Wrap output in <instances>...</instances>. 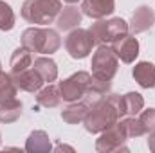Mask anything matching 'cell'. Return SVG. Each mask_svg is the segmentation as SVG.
I'll return each instance as SVG.
<instances>
[{
  "label": "cell",
  "mask_w": 155,
  "mask_h": 153,
  "mask_svg": "<svg viewBox=\"0 0 155 153\" xmlns=\"http://www.w3.org/2000/svg\"><path fill=\"white\" fill-rule=\"evenodd\" d=\"M61 11V0H25L22 5V16L29 24L47 25L52 24Z\"/></svg>",
  "instance_id": "cell-2"
},
{
  "label": "cell",
  "mask_w": 155,
  "mask_h": 153,
  "mask_svg": "<svg viewBox=\"0 0 155 153\" xmlns=\"http://www.w3.org/2000/svg\"><path fill=\"white\" fill-rule=\"evenodd\" d=\"M114 9H116V0H83V4H81L83 15H87L94 20H101V18L112 15Z\"/></svg>",
  "instance_id": "cell-11"
},
{
  "label": "cell",
  "mask_w": 155,
  "mask_h": 153,
  "mask_svg": "<svg viewBox=\"0 0 155 153\" xmlns=\"http://www.w3.org/2000/svg\"><path fill=\"white\" fill-rule=\"evenodd\" d=\"M128 24L123 20V18H110V20H97L96 24L90 25L88 33L92 34L94 43L96 45H107V43H112L117 38L128 34Z\"/></svg>",
  "instance_id": "cell-4"
},
{
  "label": "cell",
  "mask_w": 155,
  "mask_h": 153,
  "mask_svg": "<svg viewBox=\"0 0 155 153\" xmlns=\"http://www.w3.org/2000/svg\"><path fill=\"white\" fill-rule=\"evenodd\" d=\"M81 11L78 9L76 5H69V7H63V11H60L58 15V29L61 31H72L74 27H78L81 24Z\"/></svg>",
  "instance_id": "cell-16"
},
{
  "label": "cell",
  "mask_w": 155,
  "mask_h": 153,
  "mask_svg": "<svg viewBox=\"0 0 155 153\" xmlns=\"http://www.w3.org/2000/svg\"><path fill=\"white\" fill-rule=\"evenodd\" d=\"M108 92H110V81L92 76L88 86H87V92H85V103H87L88 106H94V105H97L99 101L107 99V94H108Z\"/></svg>",
  "instance_id": "cell-13"
},
{
  "label": "cell",
  "mask_w": 155,
  "mask_h": 153,
  "mask_svg": "<svg viewBox=\"0 0 155 153\" xmlns=\"http://www.w3.org/2000/svg\"><path fill=\"white\" fill-rule=\"evenodd\" d=\"M11 77H13L15 85L20 90H25V92H38L45 83L35 69H25L18 74H11Z\"/></svg>",
  "instance_id": "cell-12"
},
{
  "label": "cell",
  "mask_w": 155,
  "mask_h": 153,
  "mask_svg": "<svg viewBox=\"0 0 155 153\" xmlns=\"http://www.w3.org/2000/svg\"><path fill=\"white\" fill-rule=\"evenodd\" d=\"M20 114H22V103L16 97L0 103V121L2 122H15L20 117Z\"/></svg>",
  "instance_id": "cell-22"
},
{
  "label": "cell",
  "mask_w": 155,
  "mask_h": 153,
  "mask_svg": "<svg viewBox=\"0 0 155 153\" xmlns=\"http://www.w3.org/2000/svg\"><path fill=\"white\" fill-rule=\"evenodd\" d=\"M153 24H155V11L148 5H141L132 15V22H130L128 29H130L132 34H139V33H144V31L152 29Z\"/></svg>",
  "instance_id": "cell-10"
},
{
  "label": "cell",
  "mask_w": 155,
  "mask_h": 153,
  "mask_svg": "<svg viewBox=\"0 0 155 153\" xmlns=\"http://www.w3.org/2000/svg\"><path fill=\"white\" fill-rule=\"evenodd\" d=\"M88 105L87 103H72L69 105L63 112H61V119L69 124H79L85 121L87 117V112H88Z\"/></svg>",
  "instance_id": "cell-21"
},
{
  "label": "cell",
  "mask_w": 155,
  "mask_h": 153,
  "mask_svg": "<svg viewBox=\"0 0 155 153\" xmlns=\"http://www.w3.org/2000/svg\"><path fill=\"white\" fill-rule=\"evenodd\" d=\"M31 63H33L31 50H29V49H25L24 45H22V47H18V49L13 52L11 61H9V65H11V74H18V72H22V70L29 69V67H31Z\"/></svg>",
  "instance_id": "cell-19"
},
{
  "label": "cell",
  "mask_w": 155,
  "mask_h": 153,
  "mask_svg": "<svg viewBox=\"0 0 155 153\" xmlns=\"http://www.w3.org/2000/svg\"><path fill=\"white\" fill-rule=\"evenodd\" d=\"M94 38L92 34L88 33V29H72L71 34L65 40V49L67 52L71 54V58L74 60H83L87 58L90 52H92V47H94Z\"/></svg>",
  "instance_id": "cell-8"
},
{
  "label": "cell",
  "mask_w": 155,
  "mask_h": 153,
  "mask_svg": "<svg viewBox=\"0 0 155 153\" xmlns=\"http://www.w3.org/2000/svg\"><path fill=\"white\" fill-rule=\"evenodd\" d=\"M16 90H18V86L15 85L11 74H5L4 70H0V103L13 99L16 96Z\"/></svg>",
  "instance_id": "cell-23"
},
{
  "label": "cell",
  "mask_w": 155,
  "mask_h": 153,
  "mask_svg": "<svg viewBox=\"0 0 155 153\" xmlns=\"http://www.w3.org/2000/svg\"><path fill=\"white\" fill-rule=\"evenodd\" d=\"M144 108V99L141 94L137 92H128L124 96H121V108H119V114L121 117L124 115H135L141 114V110Z\"/></svg>",
  "instance_id": "cell-15"
},
{
  "label": "cell",
  "mask_w": 155,
  "mask_h": 153,
  "mask_svg": "<svg viewBox=\"0 0 155 153\" xmlns=\"http://www.w3.org/2000/svg\"><path fill=\"white\" fill-rule=\"evenodd\" d=\"M22 45L31 52L40 54H52L61 47V38L54 29H41L29 27L22 34Z\"/></svg>",
  "instance_id": "cell-1"
},
{
  "label": "cell",
  "mask_w": 155,
  "mask_h": 153,
  "mask_svg": "<svg viewBox=\"0 0 155 153\" xmlns=\"http://www.w3.org/2000/svg\"><path fill=\"white\" fill-rule=\"evenodd\" d=\"M121 124H123V128H124V132H126V135H128V139L132 137H141V135H144L146 132H144V126H143V122L139 121V119H135L134 115H128L126 119H123L121 121Z\"/></svg>",
  "instance_id": "cell-24"
},
{
  "label": "cell",
  "mask_w": 155,
  "mask_h": 153,
  "mask_svg": "<svg viewBox=\"0 0 155 153\" xmlns=\"http://www.w3.org/2000/svg\"><path fill=\"white\" fill-rule=\"evenodd\" d=\"M139 121L143 122V126H144V132H146V133H152V132H155V108L141 110Z\"/></svg>",
  "instance_id": "cell-26"
},
{
  "label": "cell",
  "mask_w": 155,
  "mask_h": 153,
  "mask_svg": "<svg viewBox=\"0 0 155 153\" xmlns=\"http://www.w3.org/2000/svg\"><path fill=\"white\" fill-rule=\"evenodd\" d=\"M134 79L143 88H155V65L150 61H139L134 67Z\"/></svg>",
  "instance_id": "cell-14"
},
{
  "label": "cell",
  "mask_w": 155,
  "mask_h": 153,
  "mask_svg": "<svg viewBox=\"0 0 155 153\" xmlns=\"http://www.w3.org/2000/svg\"><path fill=\"white\" fill-rule=\"evenodd\" d=\"M56 150H69V151H72V148H71V146H61V144H60V146H56Z\"/></svg>",
  "instance_id": "cell-28"
},
{
  "label": "cell",
  "mask_w": 155,
  "mask_h": 153,
  "mask_svg": "<svg viewBox=\"0 0 155 153\" xmlns=\"http://www.w3.org/2000/svg\"><path fill=\"white\" fill-rule=\"evenodd\" d=\"M0 122H2V121H0Z\"/></svg>",
  "instance_id": "cell-31"
},
{
  "label": "cell",
  "mask_w": 155,
  "mask_h": 153,
  "mask_svg": "<svg viewBox=\"0 0 155 153\" xmlns=\"http://www.w3.org/2000/svg\"><path fill=\"white\" fill-rule=\"evenodd\" d=\"M63 2H67V4H76V2H79V0H63Z\"/></svg>",
  "instance_id": "cell-29"
},
{
  "label": "cell",
  "mask_w": 155,
  "mask_h": 153,
  "mask_svg": "<svg viewBox=\"0 0 155 153\" xmlns=\"http://www.w3.org/2000/svg\"><path fill=\"white\" fill-rule=\"evenodd\" d=\"M112 50L123 63H134L139 56V41L134 34H124L112 41Z\"/></svg>",
  "instance_id": "cell-9"
},
{
  "label": "cell",
  "mask_w": 155,
  "mask_h": 153,
  "mask_svg": "<svg viewBox=\"0 0 155 153\" xmlns=\"http://www.w3.org/2000/svg\"><path fill=\"white\" fill-rule=\"evenodd\" d=\"M148 148L155 153V132H152V133H150V137H148Z\"/></svg>",
  "instance_id": "cell-27"
},
{
  "label": "cell",
  "mask_w": 155,
  "mask_h": 153,
  "mask_svg": "<svg viewBox=\"0 0 155 153\" xmlns=\"http://www.w3.org/2000/svg\"><path fill=\"white\" fill-rule=\"evenodd\" d=\"M128 135L123 128L121 122L112 124L110 128H107L105 132H101V137L96 141V150L99 153H110V151H128V148L124 146Z\"/></svg>",
  "instance_id": "cell-7"
},
{
  "label": "cell",
  "mask_w": 155,
  "mask_h": 153,
  "mask_svg": "<svg viewBox=\"0 0 155 153\" xmlns=\"http://www.w3.org/2000/svg\"><path fill=\"white\" fill-rule=\"evenodd\" d=\"M15 27V13L9 4L0 0V31H11Z\"/></svg>",
  "instance_id": "cell-25"
},
{
  "label": "cell",
  "mask_w": 155,
  "mask_h": 153,
  "mask_svg": "<svg viewBox=\"0 0 155 153\" xmlns=\"http://www.w3.org/2000/svg\"><path fill=\"white\" fill-rule=\"evenodd\" d=\"M0 67H2V63H0Z\"/></svg>",
  "instance_id": "cell-30"
},
{
  "label": "cell",
  "mask_w": 155,
  "mask_h": 153,
  "mask_svg": "<svg viewBox=\"0 0 155 153\" xmlns=\"http://www.w3.org/2000/svg\"><path fill=\"white\" fill-rule=\"evenodd\" d=\"M33 69L41 76V79L45 83H51V81H54L58 77V67L51 58H43V56L36 58L35 63H33Z\"/></svg>",
  "instance_id": "cell-20"
},
{
  "label": "cell",
  "mask_w": 155,
  "mask_h": 153,
  "mask_svg": "<svg viewBox=\"0 0 155 153\" xmlns=\"http://www.w3.org/2000/svg\"><path fill=\"white\" fill-rule=\"evenodd\" d=\"M52 150L51 146V139L43 130H36L29 135L27 142H25V151L29 153H49Z\"/></svg>",
  "instance_id": "cell-17"
},
{
  "label": "cell",
  "mask_w": 155,
  "mask_h": 153,
  "mask_svg": "<svg viewBox=\"0 0 155 153\" xmlns=\"http://www.w3.org/2000/svg\"><path fill=\"white\" fill-rule=\"evenodd\" d=\"M117 121H119L117 108L108 99H103L97 105H94V106L88 108L83 124H85V130L88 133H101L107 128H110L112 124H116Z\"/></svg>",
  "instance_id": "cell-3"
},
{
  "label": "cell",
  "mask_w": 155,
  "mask_h": 153,
  "mask_svg": "<svg viewBox=\"0 0 155 153\" xmlns=\"http://www.w3.org/2000/svg\"><path fill=\"white\" fill-rule=\"evenodd\" d=\"M119 58L116 52L112 50V47L108 45H99L97 50L92 56V76L99 77V79H107L112 81V77L117 74V67H119Z\"/></svg>",
  "instance_id": "cell-5"
},
{
  "label": "cell",
  "mask_w": 155,
  "mask_h": 153,
  "mask_svg": "<svg viewBox=\"0 0 155 153\" xmlns=\"http://www.w3.org/2000/svg\"><path fill=\"white\" fill-rule=\"evenodd\" d=\"M36 103L40 106H45V108H56L61 103L60 88L54 85H47L45 88H40L38 96H36Z\"/></svg>",
  "instance_id": "cell-18"
},
{
  "label": "cell",
  "mask_w": 155,
  "mask_h": 153,
  "mask_svg": "<svg viewBox=\"0 0 155 153\" xmlns=\"http://www.w3.org/2000/svg\"><path fill=\"white\" fill-rule=\"evenodd\" d=\"M92 76L88 72H76L71 77L60 81L58 88H60V94H61V99L67 101V103H74L79 101L81 97H85V92H87V86L90 83Z\"/></svg>",
  "instance_id": "cell-6"
}]
</instances>
